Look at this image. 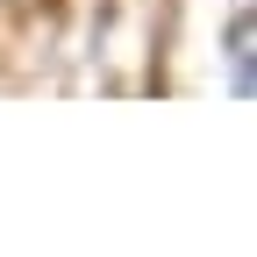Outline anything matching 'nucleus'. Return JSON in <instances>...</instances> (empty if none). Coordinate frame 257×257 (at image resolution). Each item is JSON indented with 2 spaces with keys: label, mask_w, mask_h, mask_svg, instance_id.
<instances>
[{
  "label": "nucleus",
  "mask_w": 257,
  "mask_h": 257,
  "mask_svg": "<svg viewBox=\"0 0 257 257\" xmlns=\"http://www.w3.org/2000/svg\"><path fill=\"white\" fill-rule=\"evenodd\" d=\"M221 57H229V100H250V8H236L229 36H221Z\"/></svg>",
  "instance_id": "obj_1"
}]
</instances>
